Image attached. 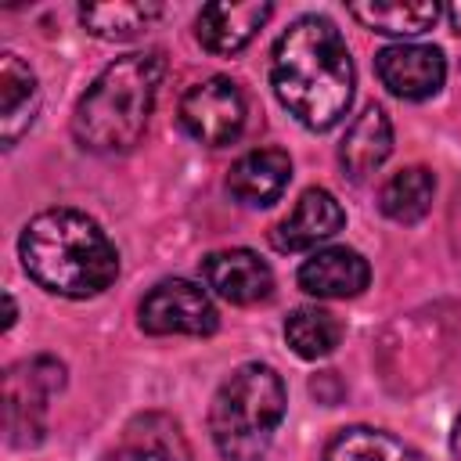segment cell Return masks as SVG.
I'll return each mask as SVG.
<instances>
[{
    "instance_id": "cell-3",
    "label": "cell",
    "mask_w": 461,
    "mask_h": 461,
    "mask_svg": "<svg viewBox=\"0 0 461 461\" xmlns=\"http://www.w3.org/2000/svg\"><path fill=\"white\" fill-rule=\"evenodd\" d=\"M162 76L166 58L158 50H137L104 65L72 112V137L79 148L94 155L130 151L148 130Z\"/></svg>"
},
{
    "instance_id": "cell-18",
    "label": "cell",
    "mask_w": 461,
    "mask_h": 461,
    "mask_svg": "<svg viewBox=\"0 0 461 461\" xmlns=\"http://www.w3.org/2000/svg\"><path fill=\"white\" fill-rule=\"evenodd\" d=\"M324 461H421V454L393 432L349 425L328 439Z\"/></svg>"
},
{
    "instance_id": "cell-10",
    "label": "cell",
    "mask_w": 461,
    "mask_h": 461,
    "mask_svg": "<svg viewBox=\"0 0 461 461\" xmlns=\"http://www.w3.org/2000/svg\"><path fill=\"white\" fill-rule=\"evenodd\" d=\"M295 281L306 295H317V299H353L367 288L371 267L357 249L328 245L310 252V259H303Z\"/></svg>"
},
{
    "instance_id": "cell-6",
    "label": "cell",
    "mask_w": 461,
    "mask_h": 461,
    "mask_svg": "<svg viewBox=\"0 0 461 461\" xmlns=\"http://www.w3.org/2000/svg\"><path fill=\"white\" fill-rule=\"evenodd\" d=\"M137 321L148 335H212L220 313L202 285L169 277L140 299Z\"/></svg>"
},
{
    "instance_id": "cell-7",
    "label": "cell",
    "mask_w": 461,
    "mask_h": 461,
    "mask_svg": "<svg viewBox=\"0 0 461 461\" xmlns=\"http://www.w3.org/2000/svg\"><path fill=\"white\" fill-rule=\"evenodd\" d=\"M61 382H65V367L50 357H36L22 367H11L4 418H7V439L14 447H29V443L40 439V432H43V400L54 389H61Z\"/></svg>"
},
{
    "instance_id": "cell-8",
    "label": "cell",
    "mask_w": 461,
    "mask_h": 461,
    "mask_svg": "<svg viewBox=\"0 0 461 461\" xmlns=\"http://www.w3.org/2000/svg\"><path fill=\"white\" fill-rule=\"evenodd\" d=\"M375 68L382 86L403 101H425L447 79V58L439 47L429 43H393L378 50Z\"/></svg>"
},
{
    "instance_id": "cell-9",
    "label": "cell",
    "mask_w": 461,
    "mask_h": 461,
    "mask_svg": "<svg viewBox=\"0 0 461 461\" xmlns=\"http://www.w3.org/2000/svg\"><path fill=\"white\" fill-rule=\"evenodd\" d=\"M342 223H346V212L335 202V194L324 187H310L299 194L292 212L274 223L270 245L277 252H306V249H317L321 241H328L331 234H339Z\"/></svg>"
},
{
    "instance_id": "cell-12",
    "label": "cell",
    "mask_w": 461,
    "mask_h": 461,
    "mask_svg": "<svg viewBox=\"0 0 461 461\" xmlns=\"http://www.w3.org/2000/svg\"><path fill=\"white\" fill-rule=\"evenodd\" d=\"M101 461H191V447L169 414H137Z\"/></svg>"
},
{
    "instance_id": "cell-20",
    "label": "cell",
    "mask_w": 461,
    "mask_h": 461,
    "mask_svg": "<svg viewBox=\"0 0 461 461\" xmlns=\"http://www.w3.org/2000/svg\"><path fill=\"white\" fill-rule=\"evenodd\" d=\"M285 339L295 349V357L321 360V357H331L335 346L342 342V324L335 313H328L321 306H299L285 321Z\"/></svg>"
},
{
    "instance_id": "cell-22",
    "label": "cell",
    "mask_w": 461,
    "mask_h": 461,
    "mask_svg": "<svg viewBox=\"0 0 461 461\" xmlns=\"http://www.w3.org/2000/svg\"><path fill=\"white\" fill-rule=\"evenodd\" d=\"M450 450H454V457L461 461V414H457V421H454V432H450Z\"/></svg>"
},
{
    "instance_id": "cell-15",
    "label": "cell",
    "mask_w": 461,
    "mask_h": 461,
    "mask_svg": "<svg viewBox=\"0 0 461 461\" xmlns=\"http://www.w3.org/2000/svg\"><path fill=\"white\" fill-rule=\"evenodd\" d=\"M40 112V86L32 68L18 54L0 58V140L14 148Z\"/></svg>"
},
{
    "instance_id": "cell-1",
    "label": "cell",
    "mask_w": 461,
    "mask_h": 461,
    "mask_svg": "<svg viewBox=\"0 0 461 461\" xmlns=\"http://www.w3.org/2000/svg\"><path fill=\"white\" fill-rule=\"evenodd\" d=\"M270 83L277 101L306 130H331L349 112L357 86L342 32L317 14L295 18L274 43Z\"/></svg>"
},
{
    "instance_id": "cell-11",
    "label": "cell",
    "mask_w": 461,
    "mask_h": 461,
    "mask_svg": "<svg viewBox=\"0 0 461 461\" xmlns=\"http://www.w3.org/2000/svg\"><path fill=\"white\" fill-rule=\"evenodd\" d=\"M202 277L220 299L234 303V306L259 303L274 292V274L252 249H223V252L205 256Z\"/></svg>"
},
{
    "instance_id": "cell-5",
    "label": "cell",
    "mask_w": 461,
    "mask_h": 461,
    "mask_svg": "<svg viewBox=\"0 0 461 461\" xmlns=\"http://www.w3.org/2000/svg\"><path fill=\"white\" fill-rule=\"evenodd\" d=\"M245 94L227 76H209L180 97V126L209 148H223L245 130Z\"/></svg>"
},
{
    "instance_id": "cell-16",
    "label": "cell",
    "mask_w": 461,
    "mask_h": 461,
    "mask_svg": "<svg viewBox=\"0 0 461 461\" xmlns=\"http://www.w3.org/2000/svg\"><path fill=\"white\" fill-rule=\"evenodd\" d=\"M393 151V122L378 104H367L342 137L339 162L353 180L371 176Z\"/></svg>"
},
{
    "instance_id": "cell-17",
    "label": "cell",
    "mask_w": 461,
    "mask_h": 461,
    "mask_svg": "<svg viewBox=\"0 0 461 461\" xmlns=\"http://www.w3.org/2000/svg\"><path fill=\"white\" fill-rule=\"evenodd\" d=\"M349 14L375 32L385 36H418L436 25L439 4L432 0H367V4H349Z\"/></svg>"
},
{
    "instance_id": "cell-2",
    "label": "cell",
    "mask_w": 461,
    "mask_h": 461,
    "mask_svg": "<svg viewBox=\"0 0 461 461\" xmlns=\"http://www.w3.org/2000/svg\"><path fill=\"white\" fill-rule=\"evenodd\" d=\"M18 256L40 288L65 299L101 295L119 274L115 245L97 220L76 209L36 212L18 238Z\"/></svg>"
},
{
    "instance_id": "cell-4",
    "label": "cell",
    "mask_w": 461,
    "mask_h": 461,
    "mask_svg": "<svg viewBox=\"0 0 461 461\" xmlns=\"http://www.w3.org/2000/svg\"><path fill=\"white\" fill-rule=\"evenodd\" d=\"M285 382L270 364H241L212 396L209 432L223 461H259L285 421Z\"/></svg>"
},
{
    "instance_id": "cell-14",
    "label": "cell",
    "mask_w": 461,
    "mask_h": 461,
    "mask_svg": "<svg viewBox=\"0 0 461 461\" xmlns=\"http://www.w3.org/2000/svg\"><path fill=\"white\" fill-rule=\"evenodd\" d=\"M288 176H292L288 155L277 151V148H259V151L241 155V158L230 166V173H227V191H230L241 205L263 209V205H274V202L285 194Z\"/></svg>"
},
{
    "instance_id": "cell-23",
    "label": "cell",
    "mask_w": 461,
    "mask_h": 461,
    "mask_svg": "<svg viewBox=\"0 0 461 461\" xmlns=\"http://www.w3.org/2000/svg\"><path fill=\"white\" fill-rule=\"evenodd\" d=\"M447 14H450V25L461 32V0H457V4H450V7H447Z\"/></svg>"
},
{
    "instance_id": "cell-19",
    "label": "cell",
    "mask_w": 461,
    "mask_h": 461,
    "mask_svg": "<svg viewBox=\"0 0 461 461\" xmlns=\"http://www.w3.org/2000/svg\"><path fill=\"white\" fill-rule=\"evenodd\" d=\"M432 194H436V176L425 166H407L382 184L378 205L396 223H418L432 209Z\"/></svg>"
},
{
    "instance_id": "cell-21",
    "label": "cell",
    "mask_w": 461,
    "mask_h": 461,
    "mask_svg": "<svg viewBox=\"0 0 461 461\" xmlns=\"http://www.w3.org/2000/svg\"><path fill=\"white\" fill-rule=\"evenodd\" d=\"M162 14L158 4H86L79 7V22L97 40H130L148 29Z\"/></svg>"
},
{
    "instance_id": "cell-13",
    "label": "cell",
    "mask_w": 461,
    "mask_h": 461,
    "mask_svg": "<svg viewBox=\"0 0 461 461\" xmlns=\"http://www.w3.org/2000/svg\"><path fill=\"white\" fill-rule=\"evenodd\" d=\"M270 14V4H205L194 22V36L209 54H238Z\"/></svg>"
}]
</instances>
